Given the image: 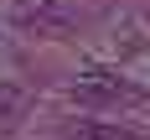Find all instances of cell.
<instances>
[{
  "mask_svg": "<svg viewBox=\"0 0 150 140\" xmlns=\"http://www.w3.org/2000/svg\"><path fill=\"white\" fill-rule=\"evenodd\" d=\"M11 21L21 31H42V36H62L67 31V11L57 0H11Z\"/></svg>",
  "mask_w": 150,
  "mask_h": 140,
  "instance_id": "cell-1",
  "label": "cell"
},
{
  "mask_svg": "<svg viewBox=\"0 0 150 140\" xmlns=\"http://www.w3.org/2000/svg\"><path fill=\"white\" fill-rule=\"evenodd\" d=\"M67 140H129L124 130H114V124H73L67 130Z\"/></svg>",
  "mask_w": 150,
  "mask_h": 140,
  "instance_id": "cell-2",
  "label": "cell"
},
{
  "mask_svg": "<svg viewBox=\"0 0 150 140\" xmlns=\"http://www.w3.org/2000/svg\"><path fill=\"white\" fill-rule=\"evenodd\" d=\"M21 104H26V93L16 88V83H0V124L16 119V114H21Z\"/></svg>",
  "mask_w": 150,
  "mask_h": 140,
  "instance_id": "cell-3",
  "label": "cell"
}]
</instances>
